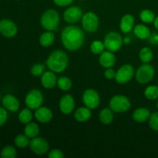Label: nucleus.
I'll list each match as a JSON object with an SVG mask.
<instances>
[{"mask_svg": "<svg viewBox=\"0 0 158 158\" xmlns=\"http://www.w3.org/2000/svg\"><path fill=\"white\" fill-rule=\"evenodd\" d=\"M84 32L77 26H68L62 31V43L64 47L69 51L80 49L84 43Z\"/></svg>", "mask_w": 158, "mask_h": 158, "instance_id": "nucleus-1", "label": "nucleus"}, {"mask_svg": "<svg viewBox=\"0 0 158 158\" xmlns=\"http://www.w3.org/2000/svg\"><path fill=\"white\" fill-rule=\"evenodd\" d=\"M69 63L68 56L65 52L63 50L53 51L48 57L46 60V66L49 69V70L52 71L54 73L63 72L66 69Z\"/></svg>", "mask_w": 158, "mask_h": 158, "instance_id": "nucleus-2", "label": "nucleus"}, {"mask_svg": "<svg viewBox=\"0 0 158 158\" xmlns=\"http://www.w3.org/2000/svg\"><path fill=\"white\" fill-rule=\"evenodd\" d=\"M60 15L55 9H47L40 18L41 26L47 31H53L60 24Z\"/></svg>", "mask_w": 158, "mask_h": 158, "instance_id": "nucleus-3", "label": "nucleus"}, {"mask_svg": "<svg viewBox=\"0 0 158 158\" xmlns=\"http://www.w3.org/2000/svg\"><path fill=\"white\" fill-rule=\"evenodd\" d=\"M131 107V101L123 95H115L110 101V108L116 113H123Z\"/></svg>", "mask_w": 158, "mask_h": 158, "instance_id": "nucleus-4", "label": "nucleus"}, {"mask_svg": "<svg viewBox=\"0 0 158 158\" xmlns=\"http://www.w3.org/2000/svg\"><path fill=\"white\" fill-rule=\"evenodd\" d=\"M154 77V69L149 63L141 65L136 72V79L141 84H145L153 80Z\"/></svg>", "mask_w": 158, "mask_h": 158, "instance_id": "nucleus-5", "label": "nucleus"}, {"mask_svg": "<svg viewBox=\"0 0 158 158\" xmlns=\"http://www.w3.org/2000/svg\"><path fill=\"white\" fill-rule=\"evenodd\" d=\"M123 40L121 35L116 32H110L105 36L104 45L107 50L110 52H117L121 48Z\"/></svg>", "mask_w": 158, "mask_h": 158, "instance_id": "nucleus-6", "label": "nucleus"}, {"mask_svg": "<svg viewBox=\"0 0 158 158\" xmlns=\"http://www.w3.org/2000/svg\"><path fill=\"white\" fill-rule=\"evenodd\" d=\"M43 102V93L36 89L29 91L26 97V104L31 110H36L40 107Z\"/></svg>", "mask_w": 158, "mask_h": 158, "instance_id": "nucleus-7", "label": "nucleus"}, {"mask_svg": "<svg viewBox=\"0 0 158 158\" xmlns=\"http://www.w3.org/2000/svg\"><path fill=\"white\" fill-rule=\"evenodd\" d=\"M134 75V67L131 64H124L116 73L115 80L120 84H124L131 81Z\"/></svg>", "mask_w": 158, "mask_h": 158, "instance_id": "nucleus-8", "label": "nucleus"}, {"mask_svg": "<svg viewBox=\"0 0 158 158\" xmlns=\"http://www.w3.org/2000/svg\"><path fill=\"white\" fill-rule=\"evenodd\" d=\"M29 148L31 151L37 155L46 154L49 149V142L43 137H35L30 140Z\"/></svg>", "mask_w": 158, "mask_h": 158, "instance_id": "nucleus-9", "label": "nucleus"}, {"mask_svg": "<svg viewBox=\"0 0 158 158\" xmlns=\"http://www.w3.org/2000/svg\"><path fill=\"white\" fill-rule=\"evenodd\" d=\"M82 26L83 29L87 32H96L99 26L98 16L94 12H86L82 17Z\"/></svg>", "mask_w": 158, "mask_h": 158, "instance_id": "nucleus-10", "label": "nucleus"}, {"mask_svg": "<svg viewBox=\"0 0 158 158\" xmlns=\"http://www.w3.org/2000/svg\"><path fill=\"white\" fill-rule=\"evenodd\" d=\"M100 95L94 89H87L83 94V102L86 107L89 109H96L100 104Z\"/></svg>", "mask_w": 158, "mask_h": 158, "instance_id": "nucleus-11", "label": "nucleus"}, {"mask_svg": "<svg viewBox=\"0 0 158 158\" xmlns=\"http://www.w3.org/2000/svg\"><path fill=\"white\" fill-rule=\"evenodd\" d=\"M16 25L15 23L9 19H2L0 20V33L5 37L12 38L15 36L17 33Z\"/></svg>", "mask_w": 158, "mask_h": 158, "instance_id": "nucleus-12", "label": "nucleus"}, {"mask_svg": "<svg viewBox=\"0 0 158 158\" xmlns=\"http://www.w3.org/2000/svg\"><path fill=\"white\" fill-rule=\"evenodd\" d=\"M83 17V11L78 6H72L66 9L63 13V19L68 23H76Z\"/></svg>", "mask_w": 158, "mask_h": 158, "instance_id": "nucleus-13", "label": "nucleus"}, {"mask_svg": "<svg viewBox=\"0 0 158 158\" xmlns=\"http://www.w3.org/2000/svg\"><path fill=\"white\" fill-rule=\"evenodd\" d=\"M75 101L70 94H66L60 100V110L63 114H69L73 111Z\"/></svg>", "mask_w": 158, "mask_h": 158, "instance_id": "nucleus-14", "label": "nucleus"}, {"mask_svg": "<svg viewBox=\"0 0 158 158\" xmlns=\"http://www.w3.org/2000/svg\"><path fill=\"white\" fill-rule=\"evenodd\" d=\"M35 117L39 122L43 123H49L52 118V112L46 106H40L35 112Z\"/></svg>", "mask_w": 158, "mask_h": 158, "instance_id": "nucleus-15", "label": "nucleus"}, {"mask_svg": "<svg viewBox=\"0 0 158 158\" xmlns=\"http://www.w3.org/2000/svg\"><path fill=\"white\" fill-rule=\"evenodd\" d=\"M113 52L110 51H103L100 55L99 58V63L104 68H111L115 65L116 56H114Z\"/></svg>", "mask_w": 158, "mask_h": 158, "instance_id": "nucleus-16", "label": "nucleus"}, {"mask_svg": "<svg viewBox=\"0 0 158 158\" xmlns=\"http://www.w3.org/2000/svg\"><path fill=\"white\" fill-rule=\"evenodd\" d=\"M41 83L46 89H52L57 83L56 77L52 71H46L43 73L41 77Z\"/></svg>", "mask_w": 158, "mask_h": 158, "instance_id": "nucleus-17", "label": "nucleus"}, {"mask_svg": "<svg viewBox=\"0 0 158 158\" xmlns=\"http://www.w3.org/2000/svg\"><path fill=\"white\" fill-rule=\"evenodd\" d=\"M2 105L6 110L15 112L19 109V101L13 95L7 94L2 98Z\"/></svg>", "mask_w": 158, "mask_h": 158, "instance_id": "nucleus-18", "label": "nucleus"}, {"mask_svg": "<svg viewBox=\"0 0 158 158\" xmlns=\"http://www.w3.org/2000/svg\"><path fill=\"white\" fill-rule=\"evenodd\" d=\"M134 17L131 14H126L122 17L120 23V30L123 33H128L134 27Z\"/></svg>", "mask_w": 158, "mask_h": 158, "instance_id": "nucleus-19", "label": "nucleus"}, {"mask_svg": "<svg viewBox=\"0 0 158 158\" xmlns=\"http://www.w3.org/2000/svg\"><path fill=\"white\" fill-rule=\"evenodd\" d=\"M151 114L150 110L147 108H137L133 113V119H134V121L137 122V123H144L147 120H149Z\"/></svg>", "mask_w": 158, "mask_h": 158, "instance_id": "nucleus-20", "label": "nucleus"}, {"mask_svg": "<svg viewBox=\"0 0 158 158\" xmlns=\"http://www.w3.org/2000/svg\"><path fill=\"white\" fill-rule=\"evenodd\" d=\"M74 117H75V119L77 121L80 122V123L87 121L91 117L90 109L86 107V106L78 108L76 110V112L74 113Z\"/></svg>", "mask_w": 158, "mask_h": 158, "instance_id": "nucleus-21", "label": "nucleus"}, {"mask_svg": "<svg viewBox=\"0 0 158 158\" xmlns=\"http://www.w3.org/2000/svg\"><path fill=\"white\" fill-rule=\"evenodd\" d=\"M134 32L136 36L140 40H147L151 35L149 28L143 24H138L134 26Z\"/></svg>", "mask_w": 158, "mask_h": 158, "instance_id": "nucleus-22", "label": "nucleus"}, {"mask_svg": "<svg viewBox=\"0 0 158 158\" xmlns=\"http://www.w3.org/2000/svg\"><path fill=\"white\" fill-rule=\"evenodd\" d=\"M55 40V35L52 31H47L43 32L40 37V43L44 47H49L53 43Z\"/></svg>", "mask_w": 158, "mask_h": 158, "instance_id": "nucleus-23", "label": "nucleus"}, {"mask_svg": "<svg viewBox=\"0 0 158 158\" xmlns=\"http://www.w3.org/2000/svg\"><path fill=\"white\" fill-rule=\"evenodd\" d=\"M100 120L103 124H110L114 120V114L110 108H104L100 113Z\"/></svg>", "mask_w": 158, "mask_h": 158, "instance_id": "nucleus-24", "label": "nucleus"}, {"mask_svg": "<svg viewBox=\"0 0 158 158\" xmlns=\"http://www.w3.org/2000/svg\"><path fill=\"white\" fill-rule=\"evenodd\" d=\"M40 133V127L38 124L35 123H29L26 126L24 129V134L27 136L29 138L32 139L37 137Z\"/></svg>", "mask_w": 158, "mask_h": 158, "instance_id": "nucleus-25", "label": "nucleus"}, {"mask_svg": "<svg viewBox=\"0 0 158 158\" xmlns=\"http://www.w3.org/2000/svg\"><path fill=\"white\" fill-rule=\"evenodd\" d=\"M139 57L143 63H149L153 60L154 53L150 48L143 47L139 52Z\"/></svg>", "mask_w": 158, "mask_h": 158, "instance_id": "nucleus-26", "label": "nucleus"}, {"mask_svg": "<svg viewBox=\"0 0 158 158\" xmlns=\"http://www.w3.org/2000/svg\"><path fill=\"white\" fill-rule=\"evenodd\" d=\"M155 18V14L150 9H143L140 13V19L145 23H154Z\"/></svg>", "mask_w": 158, "mask_h": 158, "instance_id": "nucleus-27", "label": "nucleus"}, {"mask_svg": "<svg viewBox=\"0 0 158 158\" xmlns=\"http://www.w3.org/2000/svg\"><path fill=\"white\" fill-rule=\"evenodd\" d=\"M30 138L27 137L26 134H19L15 137V146L18 147L19 148H26V147L29 146V143H30Z\"/></svg>", "mask_w": 158, "mask_h": 158, "instance_id": "nucleus-28", "label": "nucleus"}, {"mask_svg": "<svg viewBox=\"0 0 158 158\" xmlns=\"http://www.w3.org/2000/svg\"><path fill=\"white\" fill-rule=\"evenodd\" d=\"M19 120L22 123H24V124L30 123L31 120H32V114L29 108H25L22 110L21 112L19 114Z\"/></svg>", "mask_w": 158, "mask_h": 158, "instance_id": "nucleus-29", "label": "nucleus"}, {"mask_svg": "<svg viewBox=\"0 0 158 158\" xmlns=\"http://www.w3.org/2000/svg\"><path fill=\"white\" fill-rule=\"evenodd\" d=\"M106 49L104 43L100 40H94L90 45V50L95 55H100Z\"/></svg>", "mask_w": 158, "mask_h": 158, "instance_id": "nucleus-30", "label": "nucleus"}, {"mask_svg": "<svg viewBox=\"0 0 158 158\" xmlns=\"http://www.w3.org/2000/svg\"><path fill=\"white\" fill-rule=\"evenodd\" d=\"M57 85H58V87L61 90L67 91L72 87V81L68 77H60L57 80Z\"/></svg>", "mask_w": 158, "mask_h": 158, "instance_id": "nucleus-31", "label": "nucleus"}, {"mask_svg": "<svg viewBox=\"0 0 158 158\" xmlns=\"http://www.w3.org/2000/svg\"><path fill=\"white\" fill-rule=\"evenodd\" d=\"M144 96L147 99L151 100H157L158 98V86H149L145 89Z\"/></svg>", "mask_w": 158, "mask_h": 158, "instance_id": "nucleus-32", "label": "nucleus"}, {"mask_svg": "<svg viewBox=\"0 0 158 158\" xmlns=\"http://www.w3.org/2000/svg\"><path fill=\"white\" fill-rule=\"evenodd\" d=\"M16 154L15 148L11 145H8L2 148L0 156L2 158H15L16 157Z\"/></svg>", "mask_w": 158, "mask_h": 158, "instance_id": "nucleus-33", "label": "nucleus"}, {"mask_svg": "<svg viewBox=\"0 0 158 158\" xmlns=\"http://www.w3.org/2000/svg\"><path fill=\"white\" fill-rule=\"evenodd\" d=\"M45 66L42 63H35L32 66L30 69L31 73L35 77H39V76L43 75V73L45 72Z\"/></svg>", "mask_w": 158, "mask_h": 158, "instance_id": "nucleus-34", "label": "nucleus"}, {"mask_svg": "<svg viewBox=\"0 0 158 158\" xmlns=\"http://www.w3.org/2000/svg\"><path fill=\"white\" fill-rule=\"evenodd\" d=\"M149 126L153 131H158V112L151 114L149 118Z\"/></svg>", "mask_w": 158, "mask_h": 158, "instance_id": "nucleus-35", "label": "nucleus"}, {"mask_svg": "<svg viewBox=\"0 0 158 158\" xmlns=\"http://www.w3.org/2000/svg\"><path fill=\"white\" fill-rule=\"evenodd\" d=\"M8 119V114L6 108H3L0 106V127L5 124Z\"/></svg>", "mask_w": 158, "mask_h": 158, "instance_id": "nucleus-36", "label": "nucleus"}, {"mask_svg": "<svg viewBox=\"0 0 158 158\" xmlns=\"http://www.w3.org/2000/svg\"><path fill=\"white\" fill-rule=\"evenodd\" d=\"M48 157L49 158H63L64 157V154H63V153L60 150L54 149L52 150L49 153Z\"/></svg>", "mask_w": 158, "mask_h": 158, "instance_id": "nucleus-37", "label": "nucleus"}, {"mask_svg": "<svg viewBox=\"0 0 158 158\" xmlns=\"http://www.w3.org/2000/svg\"><path fill=\"white\" fill-rule=\"evenodd\" d=\"M104 76L107 80H113L115 79L116 72L111 68H106V71L104 72Z\"/></svg>", "mask_w": 158, "mask_h": 158, "instance_id": "nucleus-38", "label": "nucleus"}, {"mask_svg": "<svg viewBox=\"0 0 158 158\" xmlns=\"http://www.w3.org/2000/svg\"><path fill=\"white\" fill-rule=\"evenodd\" d=\"M53 2L56 6L64 7V6H69L73 2V0H53Z\"/></svg>", "mask_w": 158, "mask_h": 158, "instance_id": "nucleus-39", "label": "nucleus"}, {"mask_svg": "<svg viewBox=\"0 0 158 158\" xmlns=\"http://www.w3.org/2000/svg\"><path fill=\"white\" fill-rule=\"evenodd\" d=\"M153 35H152V36H151V43H153V44H157L158 43V34H157V33H154V34H153Z\"/></svg>", "mask_w": 158, "mask_h": 158, "instance_id": "nucleus-40", "label": "nucleus"}, {"mask_svg": "<svg viewBox=\"0 0 158 158\" xmlns=\"http://www.w3.org/2000/svg\"><path fill=\"white\" fill-rule=\"evenodd\" d=\"M154 26H155L156 29H157V30H158V15H157V17H156L155 19H154Z\"/></svg>", "mask_w": 158, "mask_h": 158, "instance_id": "nucleus-41", "label": "nucleus"}, {"mask_svg": "<svg viewBox=\"0 0 158 158\" xmlns=\"http://www.w3.org/2000/svg\"><path fill=\"white\" fill-rule=\"evenodd\" d=\"M130 42H131V38H129V37H125V38L123 39V43H126V44L130 43Z\"/></svg>", "mask_w": 158, "mask_h": 158, "instance_id": "nucleus-42", "label": "nucleus"}, {"mask_svg": "<svg viewBox=\"0 0 158 158\" xmlns=\"http://www.w3.org/2000/svg\"><path fill=\"white\" fill-rule=\"evenodd\" d=\"M157 108L158 109V101L157 102Z\"/></svg>", "mask_w": 158, "mask_h": 158, "instance_id": "nucleus-43", "label": "nucleus"}]
</instances>
